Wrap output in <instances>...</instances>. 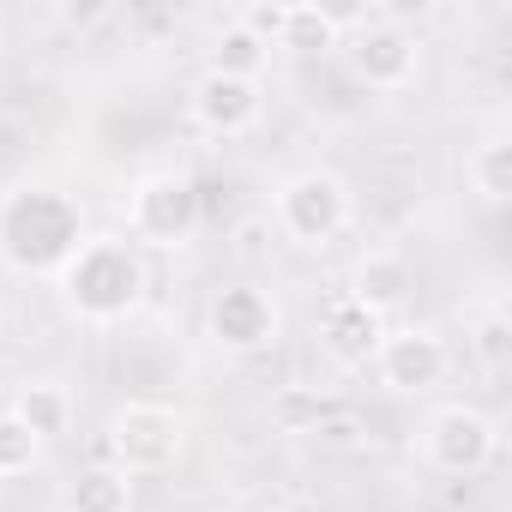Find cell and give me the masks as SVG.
Listing matches in <instances>:
<instances>
[{
	"instance_id": "6da1fadb",
	"label": "cell",
	"mask_w": 512,
	"mask_h": 512,
	"mask_svg": "<svg viewBox=\"0 0 512 512\" xmlns=\"http://www.w3.org/2000/svg\"><path fill=\"white\" fill-rule=\"evenodd\" d=\"M85 241V211L73 193L49 181H25L0 193V266L19 278H55Z\"/></svg>"
},
{
	"instance_id": "7a4b0ae2",
	"label": "cell",
	"mask_w": 512,
	"mask_h": 512,
	"mask_svg": "<svg viewBox=\"0 0 512 512\" xmlns=\"http://www.w3.org/2000/svg\"><path fill=\"white\" fill-rule=\"evenodd\" d=\"M151 290V266H145V253L127 241V235H85L73 247V260L55 272V296L73 320L85 326H121L127 314H139Z\"/></svg>"
},
{
	"instance_id": "3957f363",
	"label": "cell",
	"mask_w": 512,
	"mask_h": 512,
	"mask_svg": "<svg viewBox=\"0 0 512 512\" xmlns=\"http://www.w3.org/2000/svg\"><path fill=\"white\" fill-rule=\"evenodd\" d=\"M199 223H205V205H199L193 175H181V169H157L127 193V241L139 253L145 247L175 253V247H187L199 235Z\"/></svg>"
},
{
	"instance_id": "277c9868",
	"label": "cell",
	"mask_w": 512,
	"mask_h": 512,
	"mask_svg": "<svg viewBox=\"0 0 512 512\" xmlns=\"http://www.w3.org/2000/svg\"><path fill=\"white\" fill-rule=\"evenodd\" d=\"M350 181L338 169H296L272 193V217L296 247H326L350 229Z\"/></svg>"
},
{
	"instance_id": "5b68a950",
	"label": "cell",
	"mask_w": 512,
	"mask_h": 512,
	"mask_svg": "<svg viewBox=\"0 0 512 512\" xmlns=\"http://www.w3.org/2000/svg\"><path fill=\"white\" fill-rule=\"evenodd\" d=\"M109 464L127 470V476H157V470H175L181 452H187V416L169 410V404H151V398H133L109 416Z\"/></svg>"
},
{
	"instance_id": "8992f818",
	"label": "cell",
	"mask_w": 512,
	"mask_h": 512,
	"mask_svg": "<svg viewBox=\"0 0 512 512\" xmlns=\"http://www.w3.org/2000/svg\"><path fill=\"white\" fill-rule=\"evenodd\" d=\"M416 452L428 470L440 476H482L500 458V428L488 410L476 404H440L428 410V422L416 428Z\"/></svg>"
},
{
	"instance_id": "52a82bcc",
	"label": "cell",
	"mask_w": 512,
	"mask_h": 512,
	"mask_svg": "<svg viewBox=\"0 0 512 512\" xmlns=\"http://www.w3.org/2000/svg\"><path fill=\"white\" fill-rule=\"evenodd\" d=\"M344 67L368 91H404L422 73V43L398 19H350V37L338 43Z\"/></svg>"
},
{
	"instance_id": "ba28073f",
	"label": "cell",
	"mask_w": 512,
	"mask_h": 512,
	"mask_svg": "<svg viewBox=\"0 0 512 512\" xmlns=\"http://www.w3.org/2000/svg\"><path fill=\"white\" fill-rule=\"evenodd\" d=\"M278 332H284V314H278L272 290H260V284H223L205 308V338L223 356H260L278 344Z\"/></svg>"
},
{
	"instance_id": "9c48e42d",
	"label": "cell",
	"mask_w": 512,
	"mask_h": 512,
	"mask_svg": "<svg viewBox=\"0 0 512 512\" xmlns=\"http://www.w3.org/2000/svg\"><path fill=\"white\" fill-rule=\"evenodd\" d=\"M368 368L380 374L386 392L416 398V392H434V386L446 380L452 350H446V338H440L434 326H386V338H380V350H374Z\"/></svg>"
},
{
	"instance_id": "30bf717a",
	"label": "cell",
	"mask_w": 512,
	"mask_h": 512,
	"mask_svg": "<svg viewBox=\"0 0 512 512\" xmlns=\"http://www.w3.org/2000/svg\"><path fill=\"white\" fill-rule=\"evenodd\" d=\"M187 115L211 139H241L266 121V85L260 79H235V73H199L187 85Z\"/></svg>"
},
{
	"instance_id": "8fae6325",
	"label": "cell",
	"mask_w": 512,
	"mask_h": 512,
	"mask_svg": "<svg viewBox=\"0 0 512 512\" xmlns=\"http://www.w3.org/2000/svg\"><path fill=\"white\" fill-rule=\"evenodd\" d=\"M241 25L253 37H266L272 49H296V55H332L350 31V19H338L326 7H308V0H290V7H247Z\"/></svg>"
},
{
	"instance_id": "7c38bea8",
	"label": "cell",
	"mask_w": 512,
	"mask_h": 512,
	"mask_svg": "<svg viewBox=\"0 0 512 512\" xmlns=\"http://www.w3.org/2000/svg\"><path fill=\"white\" fill-rule=\"evenodd\" d=\"M380 338H386V320L368 314L356 296H332V302L320 308V356H326L338 374L368 368L374 350H380Z\"/></svg>"
},
{
	"instance_id": "4fadbf2b",
	"label": "cell",
	"mask_w": 512,
	"mask_h": 512,
	"mask_svg": "<svg viewBox=\"0 0 512 512\" xmlns=\"http://www.w3.org/2000/svg\"><path fill=\"white\" fill-rule=\"evenodd\" d=\"M410 290H416V278H410V266L398 260V253L392 247H368L362 260H356V272H350V290L344 296H356L368 314H380L392 326V314L410 302Z\"/></svg>"
},
{
	"instance_id": "5bb4252c",
	"label": "cell",
	"mask_w": 512,
	"mask_h": 512,
	"mask_svg": "<svg viewBox=\"0 0 512 512\" xmlns=\"http://www.w3.org/2000/svg\"><path fill=\"white\" fill-rule=\"evenodd\" d=\"M43 446L55 440V434H67V422H73V392L61 386V380H25L19 392H13V404H7Z\"/></svg>"
},
{
	"instance_id": "9a60e30c",
	"label": "cell",
	"mask_w": 512,
	"mask_h": 512,
	"mask_svg": "<svg viewBox=\"0 0 512 512\" xmlns=\"http://www.w3.org/2000/svg\"><path fill=\"white\" fill-rule=\"evenodd\" d=\"M464 181H470V193H476L482 205H506V199H512V145H506L500 133L482 139V145H470Z\"/></svg>"
},
{
	"instance_id": "2e32d148",
	"label": "cell",
	"mask_w": 512,
	"mask_h": 512,
	"mask_svg": "<svg viewBox=\"0 0 512 512\" xmlns=\"http://www.w3.org/2000/svg\"><path fill=\"white\" fill-rule=\"evenodd\" d=\"M67 512H133V476L115 464L79 470V482L67 488Z\"/></svg>"
},
{
	"instance_id": "e0dca14e",
	"label": "cell",
	"mask_w": 512,
	"mask_h": 512,
	"mask_svg": "<svg viewBox=\"0 0 512 512\" xmlns=\"http://www.w3.org/2000/svg\"><path fill=\"white\" fill-rule=\"evenodd\" d=\"M272 61V43L266 37H253L241 19H229L211 43V73H235V79H260Z\"/></svg>"
},
{
	"instance_id": "ac0fdd59",
	"label": "cell",
	"mask_w": 512,
	"mask_h": 512,
	"mask_svg": "<svg viewBox=\"0 0 512 512\" xmlns=\"http://www.w3.org/2000/svg\"><path fill=\"white\" fill-rule=\"evenodd\" d=\"M464 326H470L476 362H482L488 374H500V368H506V302H500V296L470 302V308H464Z\"/></svg>"
},
{
	"instance_id": "d6986e66",
	"label": "cell",
	"mask_w": 512,
	"mask_h": 512,
	"mask_svg": "<svg viewBox=\"0 0 512 512\" xmlns=\"http://www.w3.org/2000/svg\"><path fill=\"white\" fill-rule=\"evenodd\" d=\"M37 464H43V440L13 410H0V476L13 482V476H31Z\"/></svg>"
},
{
	"instance_id": "ffe728a7",
	"label": "cell",
	"mask_w": 512,
	"mask_h": 512,
	"mask_svg": "<svg viewBox=\"0 0 512 512\" xmlns=\"http://www.w3.org/2000/svg\"><path fill=\"white\" fill-rule=\"evenodd\" d=\"M266 512H290V506H266Z\"/></svg>"
}]
</instances>
